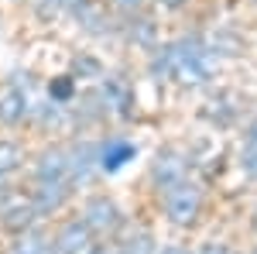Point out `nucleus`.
I'll list each match as a JSON object with an SVG mask.
<instances>
[{"mask_svg": "<svg viewBox=\"0 0 257 254\" xmlns=\"http://www.w3.org/2000/svg\"><path fill=\"white\" fill-rule=\"evenodd\" d=\"M168 62H172V76L178 79V82H185V86H196V82H206V79L216 72V62H213V55L199 45V41H178L175 48H172V55H168Z\"/></svg>", "mask_w": 257, "mask_h": 254, "instance_id": "nucleus-1", "label": "nucleus"}, {"mask_svg": "<svg viewBox=\"0 0 257 254\" xmlns=\"http://www.w3.org/2000/svg\"><path fill=\"white\" fill-rule=\"evenodd\" d=\"M199 206H202V193H199L196 186H185V182H178L168 189V199H165V213L172 216L175 223H192L199 213Z\"/></svg>", "mask_w": 257, "mask_h": 254, "instance_id": "nucleus-2", "label": "nucleus"}, {"mask_svg": "<svg viewBox=\"0 0 257 254\" xmlns=\"http://www.w3.org/2000/svg\"><path fill=\"white\" fill-rule=\"evenodd\" d=\"M35 179H38V186H65V189H69V182H72L69 155H65V151H59V148L45 151V155L38 158V168H35Z\"/></svg>", "mask_w": 257, "mask_h": 254, "instance_id": "nucleus-3", "label": "nucleus"}, {"mask_svg": "<svg viewBox=\"0 0 257 254\" xmlns=\"http://www.w3.org/2000/svg\"><path fill=\"white\" fill-rule=\"evenodd\" d=\"M117 223H120V210L113 206V199L93 196V199L86 203V227H89V230L110 234V230H117Z\"/></svg>", "mask_w": 257, "mask_h": 254, "instance_id": "nucleus-4", "label": "nucleus"}, {"mask_svg": "<svg viewBox=\"0 0 257 254\" xmlns=\"http://www.w3.org/2000/svg\"><path fill=\"white\" fill-rule=\"evenodd\" d=\"M35 216H38L35 199H24V196H11V203L0 206V220L7 230H28L35 223Z\"/></svg>", "mask_w": 257, "mask_h": 254, "instance_id": "nucleus-5", "label": "nucleus"}, {"mask_svg": "<svg viewBox=\"0 0 257 254\" xmlns=\"http://www.w3.org/2000/svg\"><path fill=\"white\" fill-rule=\"evenodd\" d=\"M89 234H93V230H89L86 223H69L59 237V254H82L89 247Z\"/></svg>", "mask_w": 257, "mask_h": 254, "instance_id": "nucleus-6", "label": "nucleus"}, {"mask_svg": "<svg viewBox=\"0 0 257 254\" xmlns=\"http://www.w3.org/2000/svg\"><path fill=\"white\" fill-rule=\"evenodd\" d=\"M131 158H134V148L127 141H110V144H103V158L99 161H103L106 172H117L120 165H127Z\"/></svg>", "mask_w": 257, "mask_h": 254, "instance_id": "nucleus-7", "label": "nucleus"}, {"mask_svg": "<svg viewBox=\"0 0 257 254\" xmlns=\"http://www.w3.org/2000/svg\"><path fill=\"white\" fill-rule=\"evenodd\" d=\"M21 117H24V97H21V90H4L0 93V120L14 124Z\"/></svg>", "mask_w": 257, "mask_h": 254, "instance_id": "nucleus-8", "label": "nucleus"}, {"mask_svg": "<svg viewBox=\"0 0 257 254\" xmlns=\"http://www.w3.org/2000/svg\"><path fill=\"white\" fill-rule=\"evenodd\" d=\"M21 165V144L18 141H0V182L11 179V172Z\"/></svg>", "mask_w": 257, "mask_h": 254, "instance_id": "nucleus-9", "label": "nucleus"}, {"mask_svg": "<svg viewBox=\"0 0 257 254\" xmlns=\"http://www.w3.org/2000/svg\"><path fill=\"white\" fill-rule=\"evenodd\" d=\"M178 172H182V158L172 155V151H168V155H161L158 165H155V179H158V182H172V186H178V182H175Z\"/></svg>", "mask_w": 257, "mask_h": 254, "instance_id": "nucleus-10", "label": "nucleus"}, {"mask_svg": "<svg viewBox=\"0 0 257 254\" xmlns=\"http://www.w3.org/2000/svg\"><path fill=\"white\" fill-rule=\"evenodd\" d=\"M11 254H59V251H52V244H48L45 237L28 234V237H21L18 244H14V251H11Z\"/></svg>", "mask_w": 257, "mask_h": 254, "instance_id": "nucleus-11", "label": "nucleus"}, {"mask_svg": "<svg viewBox=\"0 0 257 254\" xmlns=\"http://www.w3.org/2000/svg\"><path fill=\"white\" fill-rule=\"evenodd\" d=\"M243 168L250 179H257V124L247 131V141H243Z\"/></svg>", "mask_w": 257, "mask_h": 254, "instance_id": "nucleus-12", "label": "nucleus"}, {"mask_svg": "<svg viewBox=\"0 0 257 254\" xmlns=\"http://www.w3.org/2000/svg\"><path fill=\"white\" fill-rule=\"evenodd\" d=\"M123 254H151V237H148V234L131 237V240L123 244Z\"/></svg>", "mask_w": 257, "mask_h": 254, "instance_id": "nucleus-13", "label": "nucleus"}, {"mask_svg": "<svg viewBox=\"0 0 257 254\" xmlns=\"http://www.w3.org/2000/svg\"><path fill=\"white\" fill-rule=\"evenodd\" d=\"M106 97L113 107H127V86L123 82H106Z\"/></svg>", "mask_w": 257, "mask_h": 254, "instance_id": "nucleus-14", "label": "nucleus"}, {"mask_svg": "<svg viewBox=\"0 0 257 254\" xmlns=\"http://www.w3.org/2000/svg\"><path fill=\"white\" fill-rule=\"evenodd\" d=\"M113 7H120V11H134V7H141V0H113Z\"/></svg>", "mask_w": 257, "mask_h": 254, "instance_id": "nucleus-15", "label": "nucleus"}, {"mask_svg": "<svg viewBox=\"0 0 257 254\" xmlns=\"http://www.w3.org/2000/svg\"><path fill=\"white\" fill-rule=\"evenodd\" d=\"M199 254H230V251H226L223 244H206V247H202Z\"/></svg>", "mask_w": 257, "mask_h": 254, "instance_id": "nucleus-16", "label": "nucleus"}, {"mask_svg": "<svg viewBox=\"0 0 257 254\" xmlns=\"http://www.w3.org/2000/svg\"><path fill=\"white\" fill-rule=\"evenodd\" d=\"M161 254H189V251H185V247H165Z\"/></svg>", "mask_w": 257, "mask_h": 254, "instance_id": "nucleus-17", "label": "nucleus"}, {"mask_svg": "<svg viewBox=\"0 0 257 254\" xmlns=\"http://www.w3.org/2000/svg\"><path fill=\"white\" fill-rule=\"evenodd\" d=\"M93 254H103V247H96V251H93Z\"/></svg>", "mask_w": 257, "mask_h": 254, "instance_id": "nucleus-18", "label": "nucleus"}, {"mask_svg": "<svg viewBox=\"0 0 257 254\" xmlns=\"http://www.w3.org/2000/svg\"><path fill=\"white\" fill-rule=\"evenodd\" d=\"M254 223H257V216H254Z\"/></svg>", "mask_w": 257, "mask_h": 254, "instance_id": "nucleus-19", "label": "nucleus"}, {"mask_svg": "<svg viewBox=\"0 0 257 254\" xmlns=\"http://www.w3.org/2000/svg\"><path fill=\"white\" fill-rule=\"evenodd\" d=\"M254 254H257V251H254Z\"/></svg>", "mask_w": 257, "mask_h": 254, "instance_id": "nucleus-20", "label": "nucleus"}]
</instances>
